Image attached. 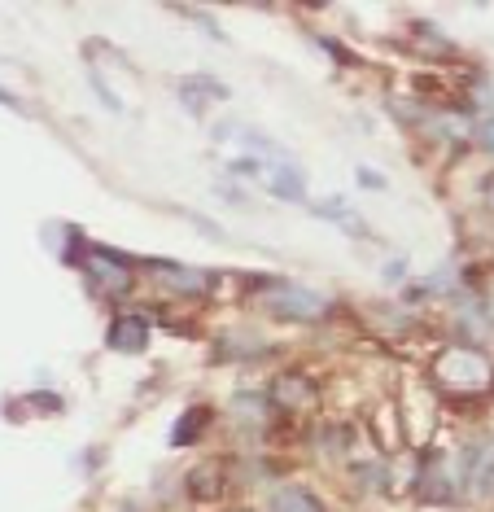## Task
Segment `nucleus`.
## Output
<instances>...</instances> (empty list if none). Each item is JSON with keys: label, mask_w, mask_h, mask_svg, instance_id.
Masks as SVG:
<instances>
[{"label": "nucleus", "mask_w": 494, "mask_h": 512, "mask_svg": "<svg viewBox=\"0 0 494 512\" xmlns=\"http://www.w3.org/2000/svg\"><path fill=\"white\" fill-rule=\"evenodd\" d=\"M105 342L114 346V351H145L149 346V324L140 320V316H119L110 324V333H105Z\"/></svg>", "instance_id": "3"}, {"label": "nucleus", "mask_w": 494, "mask_h": 512, "mask_svg": "<svg viewBox=\"0 0 494 512\" xmlns=\"http://www.w3.org/2000/svg\"><path fill=\"white\" fill-rule=\"evenodd\" d=\"M477 486H481V491H490V486H494V447L486 451V460H481V473H477Z\"/></svg>", "instance_id": "8"}, {"label": "nucleus", "mask_w": 494, "mask_h": 512, "mask_svg": "<svg viewBox=\"0 0 494 512\" xmlns=\"http://www.w3.org/2000/svg\"><path fill=\"white\" fill-rule=\"evenodd\" d=\"M433 381H438L442 390L473 399V394H486L494 386V368L473 346H446V351L433 359Z\"/></svg>", "instance_id": "1"}, {"label": "nucleus", "mask_w": 494, "mask_h": 512, "mask_svg": "<svg viewBox=\"0 0 494 512\" xmlns=\"http://www.w3.org/2000/svg\"><path fill=\"white\" fill-rule=\"evenodd\" d=\"M486 202H490V211H494V180L486 184Z\"/></svg>", "instance_id": "10"}, {"label": "nucleus", "mask_w": 494, "mask_h": 512, "mask_svg": "<svg viewBox=\"0 0 494 512\" xmlns=\"http://www.w3.org/2000/svg\"><path fill=\"white\" fill-rule=\"evenodd\" d=\"M162 272H167V281L175 289H184V294H202V289L210 285L202 272H188V267H167V263H162Z\"/></svg>", "instance_id": "6"}, {"label": "nucleus", "mask_w": 494, "mask_h": 512, "mask_svg": "<svg viewBox=\"0 0 494 512\" xmlns=\"http://www.w3.org/2000/svg\"><path fill=\"white\" fill-rule=\"evenodd\" d=\"M206 407H193V412H188V425L184 429H175V442H193L197 434H202V425H206Z\"/></svg>", "instance_id": "7"}, {"label": "nucleus", "mask_w": 494, "mask_h": 512, "mask_svg": "<svg viewBox=\"0 0 494 512\" xmlns=\"http://www.w3.org/2000/svg\"><path fill=\"white\" fill-rule=\"evenodd\" d=\"M272 311L276 316H289V320H320L324 316V298L302 294V289H293V285H276Z\"/></svg>", "instance_id": "2"}, {"label": "nucleus", "mask_w": 494, "mask_h": 512, "mask_svg": "<svg viewBox=\"0 0 494 512\" xmlns=\"http://www.w3.org/2000/svg\"><path fill=\"white\" fill-rule=\"evenodd\" d=\"M88 272L97 276L101 285H110L114 294H123V289L132 285V276H127V267H123L119 259H105L101 250H92V254H88Z\"/></svg>", "instance_id": "4"}, {"label": "nucleus", "mask_w": 494, "mask_h": 512, "mask_svg": "<svg viewBox=\"0 0 494 512\" xmlns=\"http://www.w3.org/2000/svg\"><path fill=\"white\" fill-rule=\"evenodd\" d=\"M272 512H324V508L307 486H280L272 495Z\"/></svg>", "instance_id": "5"}, {"label": "nucleus", "mask_w": 494, "mask_h": 512, "mask_svg": "<svg viewBox=\"0 0 494 512\" xmlns=\"http://www.w3.org/2000/svg\"><path fill=\"white\" fill-rule=\"evenodd\" d=\"M481 141H486V145L494 149V123H486V132H481Z\"/></svg>", "instance_id": "9"}]
</instances>
